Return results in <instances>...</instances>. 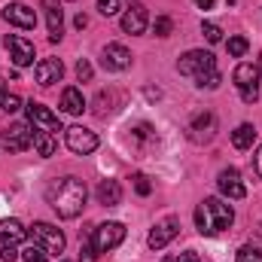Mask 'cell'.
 I'll return each instance as SVG.
<instances>
[{
    "label": "cell",
    "mask_w": 262,
    "mask_h": 262,
    "mask_svg": "<svg viewBox=\"0 0 262 262\" xmlns=\"http://www.w3.org/2000/svg\"><path fill=\"white\" fill-rule=\"evenodd\" d=\"M76 79H79V82H89V79H92V64H89L85 58H79V64H76Z\"/></svg>",
    "instance_id": "32"
},
{
    "label": "cell",
    "mask_w": 262,
    "mask_h": 262,
    "mask_svg": "<svg viewBox=\"0 0 262 262\" xmlns=\"http://www.w3.org/2000/svg\"><path fill=\"white\" fill-rule=\"evenodd\" d=\"M122 6H119V0H98V12L101 15H116Z\"/></svg>",
    "instance_id": "31"
},
{
    "label": "cell",
    "mask_w": 262,
    "mask_h": 262,
    "mask_svg": "<svg viewBox=\"0 0 262 262\" xmlns=\"http://www.w3.org/2000/svg\"><path fill=\"white\" fill-rule=\"evenodd\" d=\"M216 186H220V192L226 198H232V201H241V198L247 195V186L241 183V174L235 171V168H226V171H220V177H216Z\"/></svg>",
    "instance_id": "13"
},
{
    "label": "cell",
    "mask_w": 262,
    "mask_h": 262,
    "mask_svg": "<svg viewBox=\"0 0 262 262\" xmlns=\"http://www.w3.org/2000/svg\"><path fill=\"white\" fill-rule=\"evenodd\" d=\"M85 198H89V189H85V183L79 177H55L46 186V201L61 220L79 216L82 207H85Z\"/></svg>",
    "instance_id": "1"
},
{
    "label": "cell",
    "mask_w": 262,
    "mask_h": 262,
    "mask_svg": "<svg viewBox=\"0 0 262 262\" xmlns=\"http://www.w3.org/2000/svg\"><path fill=\"white\" fill-rule=\"evenodd\" d=\"M235 223V210L223 198L210 195L195 207V229L201 235H220Z\"/></svg>",
    "instance_id": "3"
},
{
    "label": "cell",
    "mask_w": 262,
    "mask_h": 262,
    "mask_svg": "<svg viewBox=\"0 0 262 262\" xmlns=\"http://www.w3.org/2000/svg\"><path fill=\"white\" fill-rule=\"evenodd\" d=\"M152 31H156V37H168V34L174 31V21H171L168 15H159L156 25H152Z\"/></svg>",
    "instance_id": "30"
},
{
    "label": "cell",
    "mask_w": 262,
    "mask_h": 262,
    "mask_svg": "<svg viewBox=\"0 0 262 262\" xmlns=\"http://www.w3.org/2000/svg\"><path fill=\"white\" fill-rule=\"evenodd\" d=\"M146 25H149V15H146V6L143 3L125 6V12H122V31L125 34H143Z\"/></svg>",
    "instance_id": "15"
},
{
    "label": "cell",
    "mask_w": 262,
    "mask_h": 262,
    "mask_svg": "<svg viewBox=\"0 0 262 262\" xmlns=\"http://www.w3.org/2000/svg\"><path fill=\"white\" fill-rule=\"evenodd\" d=\"M177 70L183 76H192L198 89H216L220 85V70H216V58L204 49H189L180 61H177Z\"/></svg>",
    "instance_id": "2"
},
{
    "label": "cell",
    "mask_w": 262,
    "mask_h": 262,
    "mask_svg": "<svg viewBox=\"0 0 262 262\" xmlns=\"http://www.w3.org/2000/svg\"><path fill=\"white\" fill-rule=\"evenodd\" d=\"M201 34H204L207 43H220V40H223V28L213 25V21H201Z\"/></svg>",
    "instance_id": "28"
},
{
    "label": "cell",
    "mask_w": 262,
    "mask_h": 262,
    "mask_svg": "<svg viewBox=\"0 0 262 262\" xmlns=\"http://www.w3.org/2000/svg\"><path fill=\"white\" fill-rule=\"evenodd\" d=\"M241 101L244 104H256L259 101V89H241Z\"/></svg>",
    "instance_id": "36"
},
{
    "label": "cell",
    "mask_w": 262,
    "mask_h": 262,
    "mask_svg": "<svg viewBox=\"0 0 262 262\" xmlns=\"http://www.w3.org/2000/svg\"><path fill=\"white\" fill-rule=\"evenodd\" d=\"M226 49H229V55H232V58H241V55H247V49H250V43H247L244 37H229V43H226Z\"/></svg>",
    "instance_id": "26"
},
{
    "label": "cell",
    "mask_w": 262,
    "mask_h": 262,
    "mask_svg": "<svg viewBox=\"0 0 262 262\" xmlns=\"http://www.w3.org/2000/svg\"><path fill=\"white\" fill-rule=\"evenodd\" d=\"M98 201L107 204V207H116V204L122 201V186H119V180H101V186H98Z\"/></svg>",
    "instance_id": "21"
},
{
    "label": "cell",
    "mask_w": 262,
    "mask_h": 262,
    "mask_svg": "<svg viewBox=\"0 0 262 262\" xmlns=\"http://www.w3.org/2000/svg\"><path fill=\"white\" fill-rule=\"evenodd\" d=\"M259 76H262V70L256 64H247V61H241V64L235 67V73H232L238 92L241 89H259Z\"/></svg>",
    "instance_id": "18"
},
{
    "label": "cell",
    "mask_w": 262,
    "mask_h": 262,
    "mask_svg": "<svg viewBox=\"0 0 262 262\" xmlns=\"http://www.w3.org/2000/svg\"><path fill=\"white\" fill-rule=\"evenodd\" d=\"M98 259V247H95V238L92 232L82 235V244H79V262H95Z\"/></svg>",
    "instance_id": "25"
},
{
    "label": "cell",
    "mask_w": 262,
    "mask_h": 262,
    "mask_svg": "<svg viewBox=\"0 0 262 262\" xmlns=\"http://www.w3.org/2000/svg\"><path fill=\"white\" fill-rule=\"evenodd\" d=\"M61 110L70 113V116H79V113L85 110V98H82V92H79V89L67 85L64 92H61Z\"/></svg>",
    "instance_id": "20"
},
{
    "label": "cell",
    "mask_w": 262,
    "mask_h": 262,
    "mask_svg": "<svg viewBox=\"0 0 262 262\" xmlns=\"http://www.w3.org/2000/svg\"><path fill=\"white\" fill-rule=\"evenodd\" d=\"M235 262H262V250L253 247V244H244V247L238 250V259Z\"/></svg>",
    "instance_id": "29"
},
{
    "label": "cell",
    "mask_w": 262,
    "mask_h": 262,
    "mask_svg": "<svg viewBox=\"0 0 262 262\" xmlns=\"http://www.w3.org/2000/svg\"><path fill=\"white\" fill-rule=\"evenodd\" d=\"M3 18H6L9 25L21 28V31H34V25H37V12H34L28 3H21V0L6 3V6H3Z\"/></svg>",
    "instance_id": "11"
},
{
    "label": "cell",
    "mask_w": 262,
    "mask_h": 262,
    "mask_svg": "<svg viewBox=\"0 0 262 262\" xmlns=\"http://www.w3.org/2000/svg\"><path fill=\"white\" fill-rule=\"evenodd\" d=\"M73 25H76V28H79V31H82V28H85V25H89V18H85V15H82V12H79V15H76V18H73Z\"/></svg>",
    "instance_id": "38"
},
{
    "label": "cell",
    "mask_w": 262,
    "mask_h": 262,
    "mask_svg": "<svg viewBox=\"0 0 262 262\" xmlns=\"http://www.w3.org/2000/svg\"><path fill=\"white\" fill-rule=\"evenodd\" d=\"M134 189H137V195H149V180L143 174H134Z\"/></svg>",
    "instance_id": "35"
},
{
    "label": "cell",
    "mask_w": 262,
    "mask_h": 262,
    "mask_svg": "<svg viewBox=\"0 0 262 262\" xmlns=\"http://www.w3.org/2000/svg\"><path fill=\"white\" fill-rule=\"evenodd\" d=\"M259 70H262V55H259Z\"/></svg>",
    "instance_id": "40"
},
{
    "label": "cell",
    "mask_w": 262,
    "mask_h": 262,
    "mask_svg": "<svg viewBox=\"0 0 262 262\" xmlns=\"http://www.w3.org/2000/svg\"><path fill=\"white\" fill-rule=\"evenodd\" d=\"M177 232H180V220H177V216H165L162 223L152 226V232H149V238H146L149 250H165V247L177 238Z\"/></svg>",
    "instance_id": "7"
},
{
    "label": "cell",
    "mask_w": 262,
    "mask_h": 262,
    "mask_svg": "<svg viewBox=\"0 0 262 262\" xmlns=\"http://www.w3.org/2000/svg\"><path fill=\"white\" fill-rule=\"evenodd\" d=\"M21 259L25 262H49V253H46L40 244H31V247L21 250Z\"/></svg>",
    "instance_id": "27"
},
{
    "label": "cell",
    "mask_w": 262,
    "mask_h": 262,
    "mask_svg": "<svg viewBox=\"0 0 262 262\" xmlns=\"http://www.w3.org/2000/svg\"><path fill=\"white\" fill-rule=\"evenodd\" d=\"M162 262H198V253H195V250H183V253L168 256V259H162Z\"/></svg>",
    "instance_id": "33"
},
{
    "label": "cell",
    "mask_w": 262,
    "mask_h": 262,
    "mask_svg": "<svg viewBox=\"0 0 262 262\" xmlns=\"http://www.w3.org/2000/svg\"><path fill=\"white\" fill-rule=\"evenodd\" d=\"M0 107H3L6 113L21 110V98H18V95H12V92H6V82H3V79H0Z\"/></svg>",
    "instance_id": "24"
},
{
    "label": "cell",
    "mask_w": 262,
    "mask_h": 262,
    "mask_svg": "<svg viewBox=\"0 0 262 262\" xmlns=\"http://www.w3.org/2000/svg\"><path fill=\"white\" fill-rule=\"evenodd\" d=\"M3 46H6V52H9V58H12L15 67L34 64V43L31 40H25L18 34H9V37H3Z\"/></svg>",
    "instance_id": "10"
},
{
    "label": "cell",
    "mask_w": 262,
    "mask_h": 262,
    "mask_svg": "<svg viewBox=\"0 0 262 262\" xmlns=\"http://www.w3.org/2000/svg\"><path fill=\"white\" fill-rule=\"evenodd\" d=\"M192 3H195L198 9H210L213 6V0H192Z\"/></svg>",
    "instance_id": "39"
},
{
    "label": "cell",
    "mask_w": 262,
    "mask_h": 262,
    "mask_svg": "<svg viewBox=\"0 0 262 262\" xmlns=\"http://www.w3.org/2000/svg\"><path fill=\"white\" fill-rule=\"evenodd\" d=\"M213 134H216V116L213 113H198L195 119L189 122V137L195 143H207Z\"/></svg>",
    "instance_id": "16"
},
{
    "label": "cell",
    "mask_w": 262,
    "mask_h": 262,
    "mask_svg": "<svg viewBox=\"0 0 262 262\" xmlns=\"http://www.w3.org/2000/svg\"><path fill=\"white\" fill-rule=\"evenodd\" d=\"M28 238V229L18 220H0V244H21Z\"/></svg>",
    "instance_id": "19"
},
{
    "label": "cell",
    "mask_w": 262,
    "mask_h": 262,
    "mask_svg": "<svg viewBox=\"0 0 262 262\" xmlns=\"http://www.w3.org/2000/svg\"><path fill=\"white\" fill-rule=\"evenodd\" d=\"M43 12H46V28H49V40L58 43L64 34V9L58 0H43Z\"/></svg>",
    "instance_id": "14"
},
{
    "label": "cell",
    "mask_w": 262,
    "mask_h": 262,
    "mask_svg": "<svg viewBox=\"0 0 262 262\" xmlns=\"http://www.w3.org/2000/svg\"><path fill=\"white\" fill-rule=\"evenodd\" d=\"M92 238H95L98 253H107V250H113V247H119V244L125 241V226H122V223H116V220L101 223V226H95V229H92Z\"/></svg>",
    "instance_id": "5"
},
{
    "label": "cell",
    "mask_w": 262,
    "mask_h": 262,
    "mask_svg": "<svg viewBox=\"0 0 262 262\" xmlns=\"http://www.w3.org/2000/svg\"><path fill=\"white\" fill-rule=\"evenodd\" d=\"M34 131H31V122H12L9 128H3L0 143H3L9 152H25V149L34 143Z\"/></svg>",
    "instance_id": "6"
},
{
    "label": "cell",
    "mask_w": 262,
    "mask_h": 262,
    "mask_svg": "<svg viewBox=\"0 0 262 262\" xmlns=\"http://www.w3.org/2000/svg\"><path fill=\"white\" fill-rule=\"evenodd\" d=\"M18 256H21V253H18L12 244H3V247H0V259H3V262H15Z\"/></svg>",
    "instance_id": "34"
},
{
    "label": "cell",
    "mask_w": 262,
    "mask_h": 262,
    "mask_svg": "<svg viewBox=\"0 0 262 262\" xmlns=\"http://www.w3.org/2000/svg\"><path fill=\"white\" fill-rule=\"evenodd\" d=\"M101 64L107 67V70H113V73L128 70L131 67V52L122 46V43H107L104 52H101Z\"/></svg>",
    "instance_id": "12"
},
{
    "label": "cell",
    "mask_w": 262,
    "mask_h": 262,
    "mask_svg": "<svg viewBox=\"0 0 262 262\" xmlns=\"http://www.w3.org/2000/svg\"><path fill=\"white\" fill-rule=\"evenodd\" d=\"M253 168H256V174L262 177V146L256 149V156H253Z\"/></svg>",
    "instance_id": "37"
},
{
    "label": "cell",
    "mask_w": 262,
    "mask_h": 262,
    "mask_svg": "<svg viewBox=\"0 0 262 262\" xmlns=\"http://www.w3.org/2000/svg\"><path fill=\"white\" fill-rule=\"evenodd\" d=\"M25 110H28V122H31L37 131H49V134H55V131H64V128H61V119H58V116H55L49 107H43V104L31 101Z\"/></svg>",
    "instance_id": "8"
},
{
    "label": "cell",
    "mask_w": 262,
    "mask_h": 262,
    "mask_svg": "<svg viewBox=\"0 0 262 262\" xmlns=\"http://www.w3.org/2000/svg\"><path fill=\"white\" fill-rule=\"evenodd\" d=\"M64 140L76 156H89V152L98 149V134L89 131V128H82V125H70V128L64 131Z\"/></svg>",
    "instance_id": "9"
},
{
    "label": "cell",
    "mask_w": 262,
    "mask_h": 262,
    "mask_svg": "<svg viewBox=\"0 0 262 262\" xmlns=\"http://www.w3.org/2000/svg\"><path fill=\"white\" fill-rule=\"evenodd\" d=\"M31 238H34V244H40L49 256H61V253H64V247H67L61 229H58V226H52V223H43V220L31 226Z\"/></svg>",
    "instance_id": "4"
},
{
    "label": "cell",
    "mask_w": 262,
    "mask_h": 262,
    "mask_svg": "<svg viewBox=\"0 0 262 262\" xmlns=\"http://www.w3.org/2000/svg\"><path fill=\"white\" fill-rule=\"evenodd\" d=\"M253 140H256V128H253L250 122H244V125H238V128L232 131V143H235V149H250Z\"/></svg>",
    "instance_id": "22"
},
{
    "label": "cell",
    "mask_w": 262,
    "mask_h": 262,
    "mask_svg": "<svg viewBox=\"0 0 262 262\" xmlns=\"http://www.w3.org/2000/svg\"><path fill=\"white\" fill-rule=\"evenodd\" d=\"M34 149H37L43 159H49V156L55 152V137H52L49 131H34Z\"/></svg>",
    "instance_id": "23"
},
{
    "label": "cell",
    "mask_w": 262,
    "mask_h": 262,
    "mask_svg": "<svg viewBox=\"0 0 262 262\" xmlns=\"http://www.w3.org/2000/svg\"><path fill=\"white\" fill-rule=\"evenodd\" d=\"M34 76H37V82H40V85L61 82V76H64V64H61L58 58H43L40 64L34 67Z\"/></svg>",
    "instance_id": "17"
}]
</instances>
